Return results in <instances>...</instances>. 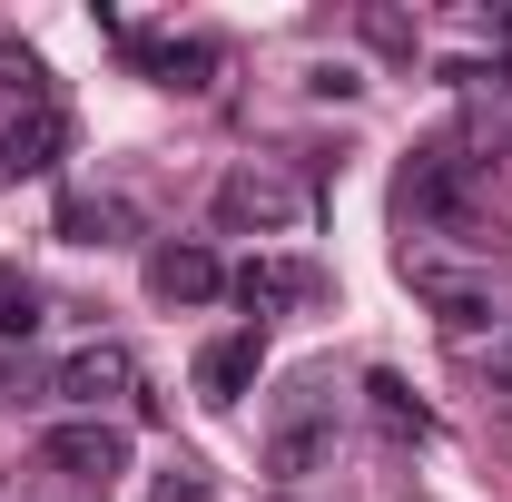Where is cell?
<instances>
[{
  "label": "cell",
  "mask_w": 512,
  "mask_h": 502,
  "mask_svg": "<svg viewBox=\"0 0 512 502\" xmlns=\"http://www.w3.org/2000/svg\"><path fill=\"white\" fill-rule=\"evenodd\" d=\"M306 217H316V188L296 178V168H276V158H237L227 178H217V227L227 237H306Z\"/></svg>",
  "instance_id": "6da1fadb"
},
{
  "label": "cell",
  "mask_w": 512,
  "mask_h": 502,
  "mask_svg": "<svg viewBox=\"0 0 512 502\" xmlns=\"http://www.w3.org/2000/svg\"><path fill=\"white\" fill-rule=\"evenodd\" d=\"M325 453H335V375H286L276 384V414H266V473L306 483Z\"/></svg>",
  "instance_id": "7a4b0ae2"
},
{
  "label": "cell",
  "mask_w": 512,
  "mask_h": 502,
  "mask_svg": "<svg viewBox=\"0 0 512 502\" xmlns=\"http://www.w3.org/2000/svg\"><path fill=\"white\" fill-rule=\"evenodd\" d=\"M404 286L444 315L453 335H483V325H493V266H463V256L424 247V237H404Z\"/></svg>",
  "instance_id": "3957f363"
},
{
  "label": "cell",
  "mask_w": 512,
  "mask_h": 502,
  "mask_svg": "<svg viewBox=\"0 0 512 502\" xmlns=\"http://www.w3.org/2000/svg\"><path fill=\"white\" fill-rule=\"evenodd\" d=\"M473 158H463V138H434V148H414L404 158V188H394V207H404V227H463V197H473Z\"/></svg>",
  "instance_id": "277c9868"
},
{
  "label": "cell",
  "mask_w": 512,
  "mask_h": 502,
  "mask_svg": "<svg viewBox=\"0 0 512 502\" xmlns=\"http://www.w3.org/2000/svg\"><path fill=\"white\" fill-rule=\"evenodd\" d=\"M40 463L69 473L79 493H109V483L128 473V434H119V424H99V414H69V424L40 434Z\"/></svg>",
  "instance_id": "5b68a950"
},
{
  "label": "cell",
  "mask_w": 512,
  "mask_h": 502,
  "mask_svg": "<svg viewBox=\"0 0 512 502\" xmlns=\"http://www.w3.org/2000/svg\"><path fill=\"white\" fill-rule=\"evenodd\" d=\"M50 394H60L69 414H99V404L138 394V355L99 335V345H79V355H60V365H50Z\"/></svg>",
  "instance_id": "8992f818"
},
{
  "label": "cell",
  "mask_w": 512,
  "mask_h": 502,
  "mask_svg": "<svg viewBox=\"0 0 512 502\" xmlns=\"http://www.w3.org/2000/svg\"><path fill=\"white\" fill-rule=\"evenodd\" d=\"M148 296L158 306H217L227 296V266L207 237H168V247H148Z\"/></svg>",
  "instance_id": "52a82bcc"
},
{
  "label": "cell",
  "mask_w": 512,
  "mask_h": 502,
  "mask_svg": "<svg viewBox=\"0 0 512 502\" xmlns=\"http://www.w3.org/2000/svg\"><path fill=\"white\" fill-rule=\"evenodd\" d=\"M256 365H266V325H237V335H217V345H197V404H247L256 394Z\"/></svg>",
  "instance_id": "ba28073f"
},
{
  "label": "cell",
  "mask_w": 512,
  "mask_h": 502,
  "mask_svg": "<svg viewBox=\"0 0 512 502\" xmlns=\"http://www.w3.org/2000/svg\"><path fill=\"white\" fill-rule=\"evenodd\" d=\"M227 296L266 325V315H286V306H316L325 286H316V266H296V256H247V266L227 276Z\"/></svg>",
  "instance_id": "9c48e42d"
},
{
  "label": "cell",
  "mask_w": 512,
  "mask_h": 502,
  "mask_svg": "<svg viewBox=\"0 0 512 502\" xmlns=\"http://www.w3.org/2000/svg\"><path fill=\"white\" fill-rule=\"evenodd\" d=\"M60 237L69 247H128V237H138V207H128L119 188H69L60 197Z\"/></svg>",
  "instance_id": "30bf717a"
},
{
  "label": "cell",
  "mask_w": 512,
  "mask_h": 502,
  "mask_svg": "<svg viewBox=\"0 0 512 502\" xmlns=\"http://www.w3.org/2000/svg\"><path fill=\"white\" fill-rule=\"evenodd\" d=\"M138 69H148L158 89H178V99H197V89L217 79V40H148V50H138Z\"/></svg>",
  "instance_id": "8fae6325"
},
{
  "label": "cell",
  "mask_w": 512,
  "mask_h": 502,
  "mask_svg": "<svg viewBox=\"0 0 512 502\" xmlns=\"http://www.w3.org/2000/svg\"><path fill=\"white\" fill-rule=\"evenodd\" d=\"M60 109H30V119H10L0 128V168H10V178H30V168H50V158H60Z\"/></svg>",
  "instance_id": "7c38bea8"
},
{
  "label": "cell",
  "mask_w": 512,
  "mask_h": 502,
  "mask_svg": "<svg viewBox=\"0 0 512 502\" xmlns=\"http://www.w3.org/2000/svg\"><path fill=\"white\" fill-rule=\"evenodd\" d=\"M365 394H375V424H384V434H434V414L414 404V384L394 375V365H375V375H365Z\"/></svg>",
  "instance_id": "4fadbf2b"
},
{
  "label": "cell",
  "mask_w": 512,
  "mask_h": 502,
  "mask_svg": "<svg viewBox=\"0 0 512 502\" xmlns=\"http://www.w3.org/2000/svg\"><path fill=\"white\" fill-rule=\"evenodd\" d=\"M40 286H30V276H20V266H0V355H10V345H30V335H40Z\"/></svg>",
  "instance_id": "5bb4252c"
},
{
  "label": "cell",
  "mask_w": 512,
  "mask_h": 502,
  "mask_svg": "<svg viewBox=\"0 0 512 502\" xmlns=\"http://www.w3.org/2000/svg\"><path fill=\"white\" fill-rule=\"evenodd\" d=\"M148 502H217V483H207L197 463H168V473H158V493H148Z\"/></svg>",
  "instance_id": "9a60e30c"
},
{
  "label": "cell",
  "mask_w": 512,
  "mask_h": 502,
  "mask_svg": "<svg viewBox=\"0 0 512 502\" xmlns=\"http://www.w3.org/2000/svg\"><path fill=\"white\" fill-rule=\"evenodd\" d=\"M365 40L394 50V60H414V50H424V40H414V20H394V10H365Z\"/></svg>",
  "instance_id": "2e32d148"
},
{
  "label": "cell",
  "mask_w": 512,
  "mask_h": 502,
  "mask_svg": "<svg viewBox=\"0 0 512 502\" xmlns=\"http://www.w3.org/2000/svg\"><path fill=\"white\" fill-rule=\"evenodd\" d=\"M40 394H50V375H40V365L0 355V404H40Z\"/></svg>",
  "instance_id": "e0dca14e"
},
{
  "label": "cell",
  "mask_w": 512,
  "mask_h": 502,
  "mask_svg": "<svg viewBox=\"0 0 512 502\" xmlns=\"http://www.w3.org/2000/svg\"><path fill=\"white\" fill-rule=\"evenodd\" d=\"M493 394H512V335L493 345Z\"/></svg>",
  "instance_id": "ac0fdd59"
}]
</instances>
